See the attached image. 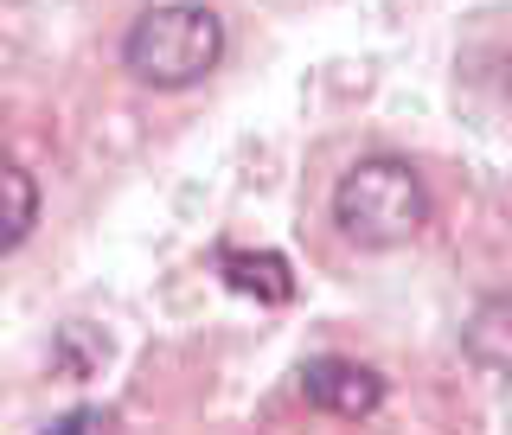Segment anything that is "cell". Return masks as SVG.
<instances>
[{
	"label": "cell",
	"mask_w": 512,
	"mask_h": 435,
	"mask_svg": "<svg viewBox=\"0 0 512 435\" xmlns=\"http://www.w3.org/2000/svg\"><path fill=\"white\" fill-rule=\"evenodd\" d=\"M52 429H58V435H90V429H116V410H109V404H77V410L52 416Z\"/></svg>",
	"instance_id": "obj_8"
},
{
	"label": "cell",
	"mask_w": 512,
	"mask_h": 435,
	"mask_svg": "<svg viewBox=\"0 0 512 435\" xmlns=\"http://www.w3.org/2000/svg\"><path fill=\"white\" fill-rule=\"evenodd\" d=\"M122 64L148 90H192L224 64V20L205 0H160L128 26Z\"/></svg>",
	"instance_id": "obj_1"
},
{
	"label": "cell",
	"mask_w": 512,
	"mask_h": 435,
	"mask_svg": "<svg viewBox=\"0 0 512 435\" xmlns=\"http://www.w3.org/2000/svg\"><path fill=\"white\" fill-rule=\"evenodd\" d=\"M103 359H109V340H103L96 327H84V320H71V327L58 333V365H64L71 378H90Z\"/></svg>",
	"instance_id": "obj_7"
},
{
	"label": "cell",
	"mask_w": 512,
	"mask_h": 435,
	"mask_svg": "<svg viewBox=\"0 0 512 435\" xmlns=\"http://www.w3.org/2000/svg\"><path fill=\"white\" fill-rule=\"evenodd\" d=\"M32 224H39V180H32L20 160L0 154V256L20 250L32 237Z\"/></svg>",
	"instance_id": "obj_5"
},
{
	"label": "cell",
	"mask_w": 512,
	"mask_h": 435,
	"mask_svg": "<svg viewBox=\"0 0 512 435\" xmlns=\"http://www.w3.org/2000/svg\"><path fill=\"white\" fill-rule=\"evenodd\" d=\"M301 397H308L320 416H346V423H359V416L384 410V378L372 372V365H359V359L327 352V359L301 365Z\"/></svg>",
	"instance_id": "obj_3"
},
{
	"label": "cell",
	"mask_w": 512,
	"mask_h": 435,
	"mask_svg": "<svg viewBox=\"0 0 512 435\" xmlns=\"http://www.w3.org/2000/svg\"><path fill=\"white\" fill-rule=\"evenodd\" d=\"M333 224L359 250H397L429 224V186L410 160L397 154H365L352 160L333 186Z\"/></svg>",
	"instance_id": "obj_2"
},
{
	"label": "cell",
	"mask_w": 512,
	"mask_h": 435,
	"mask_svg": "<svg viewBox=\"0 0 512 435\" xmlns=\"http://www.w3.org/2000/svg\"><path fill=\"white\" fill-rule=\"evenodd\" d=\"M218 282L231 288V295H250L263 301V308H288L295 301V269H288V256L276 250H237V244H218Z\"/></svg>",
	"instance_id": "obj_4"
},
{
	"label": "cell",
	"mask_w": 512,
	"mask_h": 435,
	"mask_svg": "<svg viewBox=\"0 0 512 435\" xmlns=\"http://www.w3.org/2000/svg\"><path fill=\"white\" fill-rule=\"evenodd\" d=\"M506 320H512V301L493 295L487 308L474 314V327H468V352L487 365V372H506V365H512V327H506Z\"/></svg>",
	"instance_id": "obj_6"
}]
</instances>
